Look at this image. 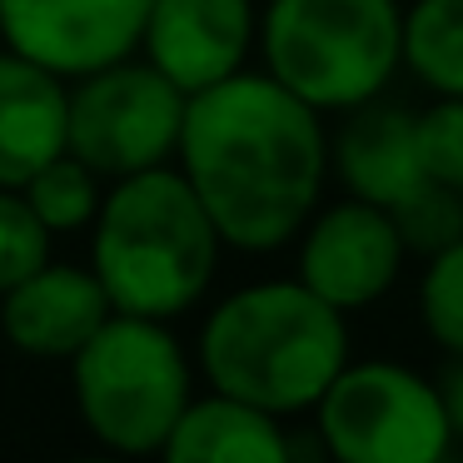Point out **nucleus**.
I'll list each match as a JSON object with an SVG mask.
<instances>
[{
	"label": "nucleus",
	"instance_id": "5",
	"mask_svg": "<svg viewBox=\"0 0 463 463\" xmlns=\"http://www.w3.org/2000/svg\"><path fill=\"white\" fill-rule=\"evenodd\" d=\"M85 429L120 458H150L194 399V373L165 319L110 314L71 359Z\"/></svg>",
	"mask_w": 463,
	"mask_h": 463
},
{
	"label": "nucleus",
	"instance_id": "22",
	"mask_svg": "<svg viewBox=\"0 0 463 463\" xmlns=\"http://www.w3.org/2000/svg\"><path fill=\"white\" fill-rule=\"evenodd\" d=\"M65 463H130V458H120V453H95V458H65Z\"/></svg>",
	"mask_w": 463,
	"mask_h": 463
},
{
	"label": "nucleus",
	"instance_id": "1",
	"mask_svg": "<svg viewBox=\"0 0 463 463\" xmlns=\"http://www.w3.org/2000/svg\"><path fill=\"white\" fill-rule=\"evenodd\" d=\"M180 175L210 210L224 250L269 254L299 240L329 180L324 115L269 71H240L190 95Z\"/></svg>",
	"mask_w": 463,
	"mask_h": 463
},
{
	"label": "nucleus",
	"instance_id": "17",
	"mask_svg": "<svg viewBox=\"0 0 463 463\" xmlns=\"http://www.w3.org/2000/svg\"><path fill=\"white\" fill-rule=\"evenodd\" d=\"M419 319L443 354H463V240L443 244L439 254L423 260Z\"/></svg>",
	"mask_w": 463,
	"mask_h": 463
},
{
	"label": "nucleus",
	"instance_id": "21",
	"mask_svg": "<svg viewBox=\"0 0 463 463\" xmlns=\"http://www.w3.org/2000/svg\"><path fill=\"white\" fill-rule=\"evenodd\" d=\"M439 393H443V403H449L453 433L463 439V354H449V364H443V373H439Z\"/></svg>",
	"mask_w": 463,
	"mask_h": 463
},
{
	"label": "nucleus",
	"instance_id": "18",
	"mask_svg": "<svg viewBox=\"0 0 463 463\" xmlns=\"http://www.w3.org/2000/svg\"><path fill=\"white\" fill-rule=\"evenodd\" d=\"M389 214H393V224H399L403 250L419 254V260H429L443 244L463 240V194L449 190V184H439V180H423L419 190L403 194Z\"/></svg>",
	"mask_w": 463,
	"mask_h": 463
},
{
	"label": "nucleus",
	"instance_id": "11",
	"mask_svg": "<svg viewBox=\"0 0 463 463\" xmlns=\"http://www.w3.org/2000/svg\"><path fill=\"white\" fill-rule=\"evenodd\" d=\"M115 314L95 269L80 264H51L25 274L15 289L0 294V329L21 354L35 359H75Z\"/></svg>",
	"mask_w": 463,
	"mask_h": 463
},
{
	"label": "nucleus",
	"instance_id": "20",
	"mask_svg": "<svg viewBox=\"0 0 463 463\" xmlns=\"http://www.w3.org/2000/svg\"><path fill=\"white\" fill-rule=\"evenodd\" d=\"M419 145L429 180L463 194V100L458 95H433V105L419 115Z\"/></svg>",
	"mask_w": 463,
	"mask_h": 463
},
{
	"label": "nucleus",
	"instance_id": "6",
	"mask_svg": "<svg viewBox=\"0 0 463 463\" xmlns=\"http://www.w3.org/2000/svg\"><path fill=\"white\" fill-rule=\"evenodd\" d=\"M309 413L329 463H449L458 443L439 379L399 359H349Z\"/></svg>",
	"mask_w": 463,
	"mask_h": 463
},
{
	"label": "nucleus",
	"instance_id": "7",
	"mask_svg": "<svg viewBox=\"0 0 463 463\" xmlns=\"http://www.w3.org/2000/svg\"><path fill=\"white\" fill-rule=\"evenodd\" d=\"M190 95L165 80L150 61H115L80 75L65 110V150L100 180L170 165L180 150Z\"/></svg>",
	"mask_w": 463,
	"mask_h": 463
},
{
	"label": "nucleus",
	"instance_id": "3",
	"mask_svg": "<svg viewBox=\"0 0 463 463\" xmlns=\"http://www.w3.org/2000/svg\"><path fill=\"white\" fill-rule=\"evenodd\" d=\"M90 230V269L115 314L165 324L204 299L224 250L210 210L170 165L115 180Z\"/></svg>",
	"mask_w": 463,
	"mask_h": 463
},
{
	"label": "nucleus",
	"instance_id": "16",
	"mask_svg": "<svg viewBox=\"0 0 463 463\" xmlns=\"http://www.w3.org/2000/svg\"><path fill=\"white\" fill-rule=\"evenodd\" d=\"M21 194H25V204L35 210V220H41L51 234H71V230L95 224L100 200H105V194H100V175L85 170L71 150L55 155L45 170H35L31 180L21 184Z\"/></svg>",
	"mask_w": 463,
	"mask_h": 463
},
{
	"label": "nucleus",
	"instance_id": "9",
	"mask_svg": "<svg viewBox=\"0 0 463 463\" xmlns=\"http://www.w3.org/2000/svg\"><path fill=\"white\" fill-rule=\"evenodd\" d=\"M145 21L150 0H0V41L61 80L130 61Z\"/></svg>",
	"mask_w": 463,
	"mask_h": 463
},
{
	"label": "nucleus",
	"instance_id": "10",
	"mask_svg": "<svg viewBox=\"0 0 463 463\" xmlns=\"http://www.w3.org/2000/svg\"><path fill=\"white\" fill-rule=\"evenodd\" d=\"M254 45H260L254 0H150V21L140 35L145 61L184 95L240 75Z\"/></svg>",
	"mask_w": 463,
	"mask_h": 463
},
{
	"label": "nucleus",
	"instance_id": "14",
	"mask_svg": "<svg viewBox=\"0 0 463 463\" xmlns=\"http://www.w3.org/2000/svg\"><path fill=\"white\" fill-rule=\"evenodd\" d=\"M165 463H294V439L279 413H264L230 393L190 399L160 449Z\"/></svg>",
	"mask_w": 463,
	"mask_h": 463
},
{
	"label": "nucleus",
	"instance_id": "19",
	"mask_svg": "<svg viewBox=\"0 0 463 463\" xmlns=\"http://www.w3.org/2000/svg\"><path fill=\"white\" fill-rule=\"evenodd\" d=\"M51 260V230L35 220L21 190L0 184V294L15 289L25 274H35Z\"/></svg>",
	"mask_w": 463,
	"mask_h": 463
},
{
	"label": "nucleus",
	"instance_id": "4",
	"mask_svg": "<svg viewBox=\"0 0 463 463\" xmlns=\"http://www.w3.org/2000/svg\"><path fill=\"white\" fill-rule=\"evenodd\" d=\"M264 71L319 115L379 100L403 71L399 0H269L260 11Z\"/></svg>",
	"mask_w": 463,
	"mask_h": 463
},
{
	"label": "nucleus",
	"instance_id": "15",
	"mask_svg": "<svg viewBox=\"0 0 463 463\" xmlns=\"http://www.w3.org/2000/svg\"><path fill=\"white\" fill-rule=\"evenodd\" d=\"M403 71L429 95L463 100V0L403 5Z\"/></svg>",
	"mask_w": 463,
	"mask_h": 463
},
{
	"label": "nucleus",
	"instance_id": "12",
	"mask_svg": "<svg viewBox=\"0 0 463 463\" xmlns=\"http://www.w3.org/2000/svg\"><path fill=\"white\" fill-rule=\"evenodd\" d=\"M329 170L339 175L344 194L369 204H393L413 194L429 170H423V145H419V115L403 105L379 100L344 110L339 135L329 140Z\"/></svg>",
	"mask_w": 463,
	"mask_h": 463
},
{
	"label": "nucleus",
	"instance_id": "2",
	"mask_svg": "<svg viewBox=\"0 0 463 463\" xmlns=\"http://www.w3.org/2000/svg\"><path fill=\"white\" fill-rule=\"evenodd\" d=\"M349 314L299 279H260L224 294L200 329V369L214 393L264 413H309L349 364Z\"/></svg>",
	"mask_w": 463,
	"mask_h": 463
},
{
	"label": "nucleus",
	"instance_id": "13",
	"mask_svg": "<svg viewBox=\"0 0 463 463\" xmlns=\"http://www.w3.org/2000/svg\"><path fill=\"white\" fill-rule=\"evenodd\" d=\"M65 110L71 90L55 71L0 51V184L21 190L35 170L65 155Z\"/></svg>",
	"mask_w": 463,
	"mask_h": 463
},
{
	"label": "nucleus",
	"instance_id": "8",
	"mask_svg": "<svg viewBox=\"0 0 463 463\" xmlns=\"http://www.w3.org/2000/svg\"><path fill=\"white\" fill-rule=\"evenodd\" d=\"M403 260H409V250L399 240L393 214L383 204L344 194L304 220L294 279L314 289L324 304H334L339 314H354L379 304L399 284Z\"/></svg>",
	"mask_w": 463,
	"mask_h": 463
}]
</instances>
